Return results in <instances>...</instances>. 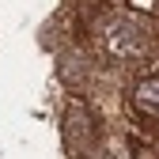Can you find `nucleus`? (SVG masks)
Segmentation results:
<instances>
[{
	"label": "nucleus",
	"mask_w": 159,
	"mask_h": 159,
	"mask_svg": "<svg viewBox=\"0 0 159 159\" xmlns=\"http://www.w3.org/2000/svg\"><path fill=\"white\" fill-rule=\"evenodd\" d=\"M155 42H159L155 23L133 8L114 4V8H102L91 19V46L106 65L140 68L155 57Z\"/></svg>",
	"instance_id": "f257e3e1"
},
{
	"label": "nucleus",
	"mask_w": 159,
	"mask_h": 159,
	"mask_svg": "<svg viewBox=\"0 0 159 159\" xmlns=\"http://www.w3.org/2000/svg\"><path fill=\"white\" fill-rule=\"evenodd\" d=\"M61 129H65V144H68L72 155L91 159L98 152V121H95V114H91V106L84 98H68Z\"/></svg>",
	"instance_id": "f03ea898"
},
{
	"label": "nucleus",
	"mask_w": 159,
	"mask_h": 159,
	"mask_svg": "<svg viewBox=\"0 0 159 159\" xmlns=\"http://www.w3.org/2000/svg\"><path fill=\"white\" fill-rule=\"evenodd\" d=\"M57 76L72 91H87V84H91V57L84 49H65L61 61H57Z\"/></svg>",
	"instance_id": "7ed1b4c3"
},
{
	"label": "nucleus",
	"mask_w": 159,
	"mask_h": 159,
	"mask_svg": "<svg viewBox=\"0 0 159 159\" xmlns=\"http://www.w3.org/2000/svg\"><path fill=\"white\" fill-rule=\"evenodd\" d=\"M133 106H136L140 117L159 121V72L136 76V84H133Z\"/></svg>",
	"instance_id": "20e7f679"
}]
</instances>
